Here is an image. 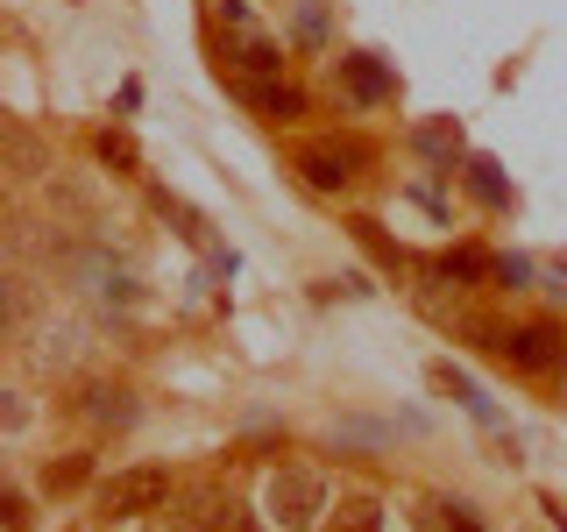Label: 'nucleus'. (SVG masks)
<instances>
[{"label":"nucleus","instance_id":"20","mask_svg":"<svg viewBox=\"0 0 567 532\" xmlns=\"http://www.w3.org/2000/svg\"><path fill=\"white\" fill-rule=\"evenodd\" d=\"M440 511H447V525H454V532H483V525H475V511H468V504H440Z\"/></svg>","mask_w":567,"mask_h":532},{"label":"nucleus","instance_id":"1","mask_svg":"<svg viewBox=\"0 0 567 532\" xmlns=\"http://www.w3.org/2000/svg\"><path fill=\"white\" fill-rule=\"evenodd\" d=\"M213 29H220V58L241 71V79H277L284 43L248 14V0H213Z\"/></svg>","mask_w":567,"mask_h":532},{"label":"nucleus","instance_id":"12","mask_svg":"<svg viewBox=\"0 0 567 532\" xmlns=\"http://www.w3.org/2000/svg\"><path fill=\"white\" fill-rule=\"evenodd\" d=\"M440 277H461V284H475V277H496V263L483 256V248H447V256H440Z\"/></svg>","mask_w":567,"mask_h":532},{"label":"nucleus","instance_id":"5","mask_svg":"<svg viewBox=\"0 0 567 532\" xmlns=\"http://www.w3.org/2000/svg\"><path fill=\"white\" fill-rule=\"evenodd\" d=\"M560 348H567V334H554V327H511V334H504V355H511L518 369H554Z\"/></svg>","mask_w":567,"mask_h":532},{"label":"nucleus","instance_id":"19","mask_svg":"<svg viewBox=\"0 0 567 532\" xmlns=\"http://www.w3.org/2000/svg\"><path fill=\"white\" fill-rule=\"evenodd\" d=\"M8 532H29V497L8 483Z\"/></svg>","mask_w":567,"mask_h":532},{"label":"nucleus","instance_id":"10","mask_svg":"<svg viewBox=\"0 0 567 532\" xmlns=\"http://www.w3.org/2000/svg\"><path fill=\"white\" fill-rule=\"evenodd\" d=\"M85 412H93L100 426H135V390H121V383H100L93 398H85Z\"/></svg>","mask_w":567,"mask_h":532},{"label":"nucleus","instance_id":"22","mask_svg":"<svg viewBox=\"0 0 567 532\" xmlns=\"http://www.w3.org/2000/svg\"><path fill=\"white\" fill-rule=\"evenodd\" d=\"M554 383H560V398H567V348H560V362H554Z\"/></svg>","mask_w":567,"mask_h":532},{"label":"nucleus","instance_id":"16","mask_svg":"<svg viewBox=\"0 0 567 532\" xmlns=\"http://www.w3.org/2000/svg\"><path fill=\"white\" fill-rule=\"evenodd\" d=\"M100 164H114V171H135L142 156H135V142H128V135H100Z\"/></svg>","mask_w":567,"mask_h":532},{"label":"nucleus","instance_id":"3","mask_svg":"<svg viewBox=\"0 0 567 532\" xmlns=\"http://www.w3.org/2000/svg\"><path fill=\"white\" fill-rule=\"evenodd\" d=\"M319 511H327V483H319L312 469H277V483H270V519L277 525H312Z\"/></svg>","mask_w":567,"mask_h":532},{"label":"nucleus","instance_id":"15","mask_svg":"<svg viewBox=\"0 0 567 532\" xmlns=\"http://www.w3.org/2000/svg\"><path fill=\"white\" fill-rule=\"evenodd\" d=\"M383 525V511H377V497H354V504L341 511V532H377Z\"/></svg>","mask_w":567,"mask_h":532},{"label":"nucleus","instance_id":"4","mask_svg":"<svg viewBox=\"0 0 567 532\" xmlns=\"http://www.w3.org/2000/svg\"><path fill=\"white\" fill-rule=\"evenodd\" d=\"M298 171L312 192H348L362 171V142H312V150H298Z\"/></svg>","mask_w":567,"mask_h":532},{"label":"nucleus","instance_id":"6","mask_svg":"<svg viewBox=\"0 0 567 532\" xmlns=\"http://www.w3.org/2000/svg\"><path fill=\"white\" fill-rule=\"evenodd\" d=\"M433 390H447V398L461 405L468 419H483V426H496V405H489V390L468 377V369H454V362H433Z\"/></svg>","mask_w":567,"mask_h":532},{"label":"nucleus","instance_id":"2","mask_svg":"<svg viewBox=\"0 0 567 532\" xmlns=\"http://www.w3.org/2000/svg\"><path fill=\"white\" fill-rule=\"evenodd\" d=\"M164 497H171L164 469H114L93 490V504H100V519H142V511H164Z\"/></svg>","mask_w":567,"mask_h":532},{"label":"nucleus","instance_id":"13","mask_svg":"<svg viewBox=\"0 0 567 532\" xmlns=\"http://www.w3.org/2000/svg\"><path fill=\"white\" fill-rule=\"evenodd\" d=\"M156 213H171V221H177V235H185V242H206V221H199V213H192L185 200H177V192H164V185H156Z\"/></svg>","mask_w":567,"mask_h":532},{"label":"nucleus","instance_id":"21","mask_svg":"<svg viewBox=\"0 0 567 532\" xmlns=\"http://www.w3.org/2000/svg\"><path fill=\"white\" fill-rule=\"evenodd\" d=\"M298 35H306V43H319V8H312V0L298 8Z\"/></svg>","mask_w":567,"mask_h":532},{"label":"nucleus","instance_id":"23","mask_svg":"<svg viewBox=\"0 0 567 532\" xmlns=\"http://www.w3.org/2000/svg\"><path fill=\"white\" fill-rule=\"evenodd\" d=\"M235 532H262V525H256V519H235Z\"/></svg>","mask_w":567,"mask_h":532},{"label":"nucleus","instance_id":"14","mask_svg":"<svg viewBox=\"0 0 567 532\" xmlns=\"http://www.w3.org/2000/svg\"><path fill=\"white\" fill-rule=\"evenodd\" d=\"M8 164H14V177H35V171H50V164H35V142H29V129H22V121H8Z\"/></svg>","mask_w":567,"mask_h":532},{"label":"nucleus","instance_id":"9","mask_svg":"<svg viewBox=\"0 0 567 532\" xmlns=\"http://www.w3.org/2000/svg\"><path fill=\"white\" fill-rule=\"evenodd\" d=\"M419 156H425V164H454V156H461V121H419Z\"/></svg>","mask_w":567,"mask_h":532},{"label":"nucleus","instance_id":"8","mask_svg":"<svg viewBox=\"0 0 567 532\" xmlns=\"http://www.w3.org/2000/svg\"><path fill=\"white\" fill-rule=\"evenodd\" d=\"M341 85H348L362 106H377V100H390V64L369 58V50H354V58H341Z\"/></svg>","mask_w":567,"mask_h":532},{"label":"nucleus","instance_id":"7","mask_svg":"<svg viewBox=\"0 0 567 532\" xmlns=\"http://www.w3.org/2000/svg\"><path fill=\"white\" fill-rule=\"evenodd\" d=\"M241 100L256 106L262 121H298V114H306V93H298V85H284V79H248Z\"/></svg>","mask_w":567,"mask_h":532},{"label":"nucleus","instance_id":"11","mask_svg":"<svg viewBox=\"0 0 567 532\" xmlns=\"http://www.w3.org/2000/svg\"><path fill=\"white\" fill-rule=\"evenodd\" d=\"M468 192H475L483 206H504V200H511V177H504V164L475 156V164H468Z\"/></svg>","mask_w":567,"mask_h":532},{"label":"nucleus","instance_id":"17","mask_svg":"<svg viewBox=\"0 0 567 532\" xmlns=\"http://www.w3.org/2000/svg\"><path fill=\"white\" fill-rule=\"evenodd\" d=\"M85 475H93V461H85V454H64L58 469H50V490H79Z\"/></svg>","mask_w":567,"mask_h":532},{"label":"nucleus","instance_id":"18","mask_svg":"<svg viewBox=\"0 0 567 532\" xmlns=\"http://www.w3.org/2000/svg\"><path fill=\"white\" fill-rule=\"evenodd\" d=\"M354 235H362V242H369V256H383L390 270L404 263V256H398V242H383V235H377V221H354Z\"/></svg>","mask_w":567,"mask_h":532}]
</instances>
